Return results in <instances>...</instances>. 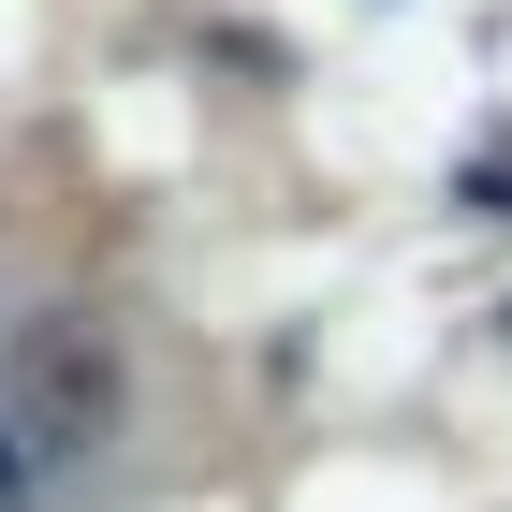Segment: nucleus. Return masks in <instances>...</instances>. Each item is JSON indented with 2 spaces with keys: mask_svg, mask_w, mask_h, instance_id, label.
<instances>
[{
  "mask_svg": "<svg viewBox=\"0 0 512 512\" xmlns=\"http://www.w3.org/2000/svg\"><path fill=\"white\" fill-rule=\"evenodd\" d=\"M15 425H30V454H88V439H118V337L74 308H44L30 337H15Z\"/></svg>",
  "mask_w": 512,
  "mask_h": 512,
  "instance_id": "1",
  "label": "nucleus"
},
{
  "mask_svg": "<svg viewBox=\"0 0 512 512\" xmlns=\"http://www.w3.org/2000/svg\"><path fill=\"white\" fill-rule=\"evenodd\" d=\"M15 454H30V439H15V410H0V512H15Z\"/></svg>",
  "mask_w": 512,
  "mask_h": 512,
  "instance_id": "2",
  "label": "nucleus"
}]
</instances>
